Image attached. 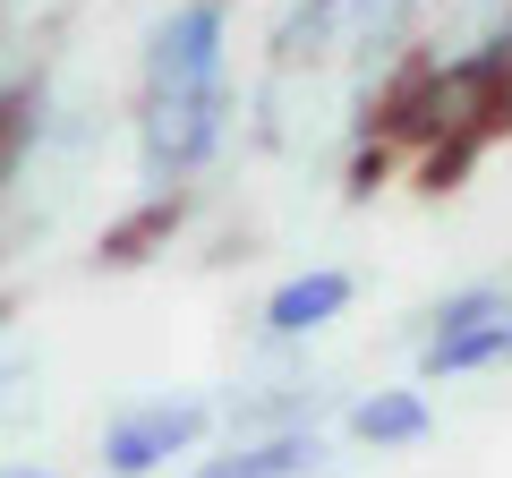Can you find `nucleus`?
I'll list each match as a JSON object with an SVG mask.
<instances>
[{"instance_id":"1","label":"nucleus","mask_w":512,"mask_h":478,"mask_svg":"<svg viewBox=\"0 0 512 478\" xmlns=\"http://www.w3.org/2000/svg\"><path fill=\"white\" fill-rule=\"evenodd\" d=\"M239 120L231 86V0H163L137 35L128 69V146H137V188L180 197L222 163Z\"/></svg>"},{"instance_id":"2","label":"nucleus","mask_w":512,"mask_h":478,"mask_svg":"<svg viewBox=\"0 0 512 478\" xmlns=\"http://www.w3.org/2000/svg\"><path fill=\"white\" fill-rule=\"evenodd\" d=\"M222 436V393H128L103 427H94V470L103 478H171Z\"/></svg>"},{"instance_id":"3","label":"nucleus","mask_w":512,"mask_h":478,"mask_svg":"<svg viewBox=\"0 0 512 478\" xmlns=\"http://www.w3.org/2000/svg\"><path fill=\"white\" fill-rule=\"evenodd\" d=\"M487 368H512V274L436 299L419 325V385H453Z\"/></svg>"},{"instance_id":"4","label":"nucleus","mask_w":512,"mask_h":478,"mask_svg":"<svg viewBox=\"0 0 512 478\" xmlns=\"http://www.w3.org/2000/svg\"><path fill=\"white\" fill-rule=\"evenodd\" d=\"M410 18V0H291V18L274 35V69H333V60H367L393 26Z\"/></svg>"},{"instance_id":"5","label":"nucleus","mask_w":512,"mask_h":478,"mask_svg":"<svg viewBox=\"0 0 512 478\" xmlns=\"http://www.w3.org/2000/svg\"><path fill=\"white\" fill-rule=\"evenodd\" d=\"M342 461L333 427H256V436H214L180 478H325Z\"/></svg>"},{"instance_id":"6","label":"nucleus","mask_w":512,"mask_h":478,"mask_svg":"<svg viewBox=\"0 0 512 478\" xmlns=\"http://www.w3.org/2000/svg\"><path fill=\"white\" fill-rule=\"evenodd\" d=\"M350 308H359V274L350 265H299V274H282L274 291L256 299V342L265 350H308Z\"/></svg>"},{"instance_id":"7","label":"nucleus","mask_w":512,"mask_h":478,"mask_svg":"<svg viewBox=\"0 0 512 478\" xmlns=\"http://www.w3.org/2000/svg\"><path fill=\"white\" fill-rule=\"evenodd\" d=\"M333 436L359 453H410L436 436V402H427V385H367L333 410Z\"/></svg>"},{"instance_id":"8","label":"nucleus","mask_w":512,"mask_h":478,"mask_svg":"<svg viewBox=\"0 0 512 478\" xmlns=\"http://www.w3.org/2000/svg\"><path fill=\"white\" fill-rule=\"evenodd\" d=\"M43 427V342L0 333V444H18Z\"/></svg>"},{"instance_id":"9","label":"nucleus","mask_w":512,"mask_h":478,"mask_svg":"<svg viewBox=\"0 0 512 478\" xmlns=\"http://www.w3.org/2000/svg\"><path fill=\"white\" fill-rule=\"evenodd\" d=\"M0 478H60L52 461H35V453H0Z\"/></svg>"}]
</instances>
